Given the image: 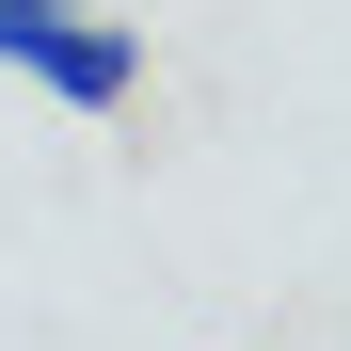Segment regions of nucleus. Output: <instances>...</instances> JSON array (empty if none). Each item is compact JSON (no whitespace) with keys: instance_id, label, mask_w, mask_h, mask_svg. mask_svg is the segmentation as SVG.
Returning a JSON list of instances; mask_svg holds the SVG:
<instances>
[{"instance_id":"1","label":"nucleus","mask_w":351,"mask_h":351,"mask_svg":"<svg viewBox=\"0 0 351 351\" xmlns=\"http://www.w3.org/2000/svg\"><path fill=\"white\" fill-rule=\"evenodd\" d=\"M0 64L48 80L64 112H128L144 96V16H80V0H0Z\"/></svg>"}]
</instances>
